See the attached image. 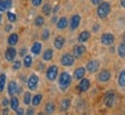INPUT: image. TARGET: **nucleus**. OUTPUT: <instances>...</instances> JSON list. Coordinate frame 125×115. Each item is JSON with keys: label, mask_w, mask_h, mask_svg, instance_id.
I'll list each match as a JSON object with an SVG mask.
<instances>
[{"label": "nucleus", "mask_w": 125, "mask_h": 115, "mask_svg": "<svg viewBox=\"0 0 125 115\" xmlns=\"http://www.w3.org/2000/svg\"><path fill=\"white\" fill-rule=\"evenodd\" d=\"M71 80H72V77L70 76L69 73H67V71L61 73L60 77H59V86H60V89L62 91L68 90V88L71 84Z\"/></svg>", "instance_id": "nucleus-1"}, {"label": "nucleus", "mask_w": 125, "mask_h": 115, "mask_svg": "<svg viewBox=\"0 0 125 115\" xmlns=\"http://www.w3.org/2000/svg\"><path fill=\"white\" fill-rule=\"evenodd\" d=\"M110 11H111V6L108 1H102L101 4L98 6V9H96V14L101 20L106 19L107 16L109 15Z\"/></svg>", "instance_id": "nucleus-2"}, {"label": "nucleus", "mask_w": 125, "mask_h": 115, "mask_svg": "<svg viewBox=\"0 0 125 115\" xmlns=\"http://www.w3.org/2000/svg\"><path fill=\"white\" fill-rule=\"evenodd\" d=\"M57 75H59V68H57V66L53 65V66H49L48 68H47V71H46V77H47V80H56Z\"/></svg>", "instance_id": "nucleus-3"}, {"label": "nucleus", "mask_w": 125, "mask_h": 115, "mask_svg": "<svg viewBox=\"0 0 125 115\" xmlns=\"http://www.w3.org/2000/svg\"><path fill=\"white\" fill-rule=\"evenodd\" d=\"M75 63V55L70 53H65L61 57V65L64 67H70Z\"/></svg>", "instance_id": "nucleus-4"}, {"label": "nucleus", "mask_w": 125, "mask_h": 115, "mask_svg": "<svg viewBox=\"0 0 125 115\" xmlns=\"http://www.w3.org/2000/svg\"><path fill=\"white\" fill-rule=\"evenodd\" d=\"M38 83H39V77L37 76L36 74H31L30 76H29V78H28V80H27L28 88H29V90H31V91L36 90Z\"/></svg>", "instance_id": "nucleus-5"}, {"label": "nucleus", "mask_w": 125, "mask_h": 115, "mask_svg": "<svg viewBox=\"0 0 125 115\" xmlns=\"http://www.w3.org/2000/svg\"><path fill=\"white\" fill-rule=\"evenodd\" d=\"M99 68H100V62L98 61V60H91V61L87 62L86 65V70L88 71V73H96L99 70Z\"/></svg>", "instance_id": "nucleus-6"}, {"label": "nucleus", "mask_w": 125, "mask_h": 115, "mask_svg": "<svg viewBox=\"0 0 125 115\" xmlns=\"http://www.w3.org/2000/svg\"><path fill=\"white\" fill-rule=\"evenodd\" d=\"M114 42H115V36L113 34L107 32V34H103L101 36V43L103 45H113Z\"/></svg>", "instance_id": "nucleus-7"}, {"label": "nucleus", "mask_w": 125, "mask_h": 115, "mask_svg": "<svg viewBox=\"0 0 125 115\" xmlns=\"http://www.w3.org/2000/svg\"><path fill=\"white\" fill-rule=\"evenodd\" d=\"M80 24V15L78 14H75V15H72L71 20H70V22H69V25H70V30H76L77 28L79 27Z\"/></svg>", "instance_id": "nucleus-8"}, {"label": "nucleus", "mask_w": 125, "mask_h": 115, "mask_svg": "<svg viewBox=\"0 0 125 115\" xmlns=\"http://www.w3.org/2000/svg\"><path fill=\"white\" fill-rule=\"evenodd\" d=\"M114 103H115V93L113 91L107 92L106 96H104V104H106V106L108 108L113 107Z\"/></svg>", "instance_id": "nucleus-9"}, {"label": "nucleus", "mask_w": 125, "mask_h": 115, "mask_svg": "<svg viewBox=\"0 0 125 115\" xmlns=\"http://www.w3.org/2000/svg\"><path fill=\"white\" fill-rule=\"evenodd\" d=\"M16 50L13 47V46H9L7 50H6V52H5V58H6V60L7 61H14L16 58Z\"/></svg>", "instance_id": "nucleus-10"}, {"label": "nucleus", "mask_w": 125, "mask_h": 115, "mask_svg": "<svg viewBox=\"0 0 125 115\" xmlns=\"http://www.w3.org/2000/svg\"><path fill=\"white\" fill-rule=\"evenodd\" d=\"M110 78H111V74H110V71L107 70V69L102 70V71L98 75V80L101 82V83H106V82H108Z\"/></svg>", "instance_id": "nucleus-11"}, {"label": "nucleus", "mask_w": 125, "mask_h": 115, "mask_svg": "<svg viewBox=\"0 0 125 115\" xmlns=\"http://www.w3.org/2000/svg\"><path fill=\"white\" fill-rule=\"evenodd\" d=\"M90 86H91V83H90V80L87 78H82L79 84H78V89H79L80 92H86L90 89Z\"/></svg>", "instance_id": "nucleus-12"}, {"label": "nucleus", "mask_w": 125, "mask_h": 115, "mask_svg": "<svg viewBox=\"0 0 125 115\" xmlns=\"http://www.w3.org/2000/svg\"><path fill=\"white\" fill-rule=\"evenodd\" d=\"M17 88H19V85L16 83L15 80H10L9 83H8V94L9 96H15L16 93H17Z\"/></svg>", "instance_id": "nucleus-13"}, {"label": "nucleus", "mask_w": 125, "mask_h": 115, "mask_svg": "<svg viewBox=\"0 0 125 115\" xmlns=\"http://www.w3.org/2000/svg\"><path fill=\"white\" fill-rule=\"evenodd\" d=\"M85 73H86V68H84V67H79V68H77L76 70H75V73H73V78L77 80H80L82 78H84Z\"/></svg>", "instance_id": "nucleus-14"}, {"label": "nucleus", "mask_w": 125, "mask_h": 115, "mask_svg": "<svg viewBox=\"0 0 125 115\" xmlns=\"http://www.w3.org/2000/svg\"><path fill=\"white\" fill-rule=\"evenodd\" d=\"M86 52V47L84 45H76L73 47V55L75 58H80Z\"/></svg>", "instance_id": "nucleus-15"}, {"label": "nucleus", "mask_w": 125, "mask_h": 115, "mask_svg": "<svg viewBox=\"0 0 125 115\" xmlns=\"http://www.w3.org/2000/svg\"><path fill=\"white\" fill-rule=\"evenodd\" d=\"M13 6V0H0V12H6Z\"/></svg>", "instance_id": "nucleus-16"}, {"label": "nucleus", "mask_w": 125, "mask_h": 115, "mask_svg": "<svg viewBox=\"0 0 125 115\" xmlns=\"http://www.w3.org/2000/svg\"><path fill=\"white\" fill-rule=\"evenodd\" d=\"M64 38L62 37V36H56L55 39H54V47L56 48V50H61L63 46H64Z\"/></svg>", "instance_id": "nucleus-17"}, {"label": "nucleus", "mask_w": 125, "mask_h": 115, "mask_svg": "<svg viewBox=\"0 0 125 115\" xmlns=\"http://www.w3.org/2000/svg\"><path fill=\"white\" fill-rule=\"evenodd\" d=\"M42 43L34 42L33 44H32V46H31V52H32V54H34V55H39L40 52H42Z\"/></svg>", "instance_id": "nucleus-18"}, {"label": "nucleus", "mask_w": 125, "mask_h": 115, "mask_svg": "<svg viewBox=\"0 0 125 115\" xmlns=\"http://www.w3.org/2000/svg\"><path fill=\"white\" fill-rule=\"evenodd\" d=\"M68 24H69L68 19L63 16V17L59 19V21L56 22V27H57V29H60V30H63V29H65V28L68 27Z\"/></svg>", "instance_id": "nucleus-19"}, {"label": "nucleus", "mask_w": 125, "mask_h": 115, "mask_svg": "<svg viewBox=\"0 0 125 115\" xmlns=\"http://www.w3.org/2000/svg\"><path fill=\"white\" fill-rule=\"evenodd\" d=\"M90 37H91L90 31L84 30V31H82V32L79 34V36H78V42L79 43H85V42H87V40L90 39Z\"/></svg>", "instance_id": "nucleus-20"}, {"label": "nucleus", "mask_w": 125, "mask_h": 115, "mask_svg": "<svg viewBox=\"0 0 125 115\" xmlns=\"http://www.w3.org/2000/svg\"><path fill=\"white\" fill-rule=\"evenodd\" d=\"M70 105H71V100L69 98H64V99L61 101V106H60V109L62 112H67L70 108Z\"/></svg>", "instance_id": "nucleus-21"}, {"label": "nucleus", "mask_w": 125, "mask_h": 115, "mask_svg": "<svg viewBox=\"0 0 125 115\" xmlns=\"http://www.w3.org/2000/svg\"><path fill=\"white\" fill-rule=\"evenodd\" d=\"M17 42H19V34H9V37H8L7 39V43L9 46H14L17 44Z\"/></svg>", "instance_id": "nucleus-22"}, {"label": "nucleus", "mask_w": 125, "mask_h": 115, "mask_svg": "<svg viewBox=\"0 0 125 115\" xmlns=\"http://www.w3.org/2000/svg\"><path fill=\"white\" fill-rule=\"evenodd\" d=\"M42 59H44V61H51L53 59V50L52 48H47L42 54Z\"/></svg>", "instance_id": "nucleus-23"}, {"label": "nucleus", "mask_w": 125, "mask_h": 115, "mask_svg": "<svg viewBox=\"0 0 125 115\" xmlns=\"http://www.w3.org/2000/svg\"><path fill=\"white\" fill-rule=\"evenodd\" d=\"M42 14L45 16H49L52 13H53V9H52V5L51 4H45L44 6H42Z\"/></svg>", "instance_id": "nucleus-24"}, {"label": "nucleus", "mask_w": 125, "mask_h": 115, "mask_svg": "<svg viewBox=\"0 0 125 115\" xmlns=\"http://www.w3.org/2000/svg\"><path fill=\"white\" fill-rule=\"evenodd\" d=\"M118 85L121 88H125V69H123L118 75Z\"/></svg>", "instance_id": "nucleus-25"}, {"label": "nucleus", "mask_w": 125, "mask_h": 115, "mask_svg": "<svg viewBox=\"0 0 125 115\" xmlns=\"http://www.w3.org/2000/svg\"><path fill=\"white\" fill-rule=\"evenodd\" d=\"M42 94H40V93H38V94H36V96H33V98H32V101H31V104L33 105L34 107L36 106H38V105H40V103H42Z\"/></svg>", "instance_id": "nucleus-26"}, {"label": "nucleus", "mask_w": 125, "mask_h": 115, "mask_svg": "<svg viewBox=\"0 0 125 115\" xmlns=\"http://www.w3.org/2000/svg\"><path fill=\"white\" fill-rule=\"evenodd\" d=\"M19 105H20V103H19V99L16 98V97H11V99H10V108L13 109V111H15L16 112V109L19 108Z\"/></svg>", "instance_id": "nucleus-27"}, {"label": "nucleus", "mask_w": 125, "mask_h": 115, "mask_svg": "<svg viewBox=\"0 0 125 115\" xmlns=\"http://www.w3.org/2000/svg\"><path fill=\"white\" fill-rule=\"evenodd\" d=\"M54 111H55V105H54V103H47L45 106V112L47 113V114H52V113H54Z\"/></svg>", "instance_id": "nucleus-28"}, {"label": "nucleus", "mask_w": 125, "mask_h": 115, "mask_svg": "<svg viewBox=\"0 0 125 115\" xmlns=\"http://www.w3.org/2000/svg\"><path fill=\"white\" fill-rule=\"evenodd\" d=\"M23 63H24L25 68H30L31 65H32V57L31 55H25L24 59H23Z\"/></svg>", "instance_id": "nucleus-29"}, {"label": "nucleus", "mask_w": 125, "mask_h": 115, "mask_svg": "<svg viewBox=\"0 0 125 115\" xmlns=\"http://www.w3.org/2000/svg\"><path fill=\"white\" fill-rule=\"evenodd\" d=\"M117 53L121 58H125V43L123 42L122 44H119L117 48Z\"/></svg>", "instance_id": "nucleus-30"}, {"label": "nucleus", "mask_w": 125, "mask_h": 115, "mask_svg": "<svg viewBox=\"0 0 125 115\" xmlns=\"http://www.w3.org/2000/svg\"><path fill=\"white\" fill-rule=\"evenodd\" d=\"M44 23H45V19H44L42 16L39 15L34 19V25H36V27H42Z\"/></svg>", "instance_id": "nucleus-31"}, {"label": "nucleus", "mask_w": 125, "mask_h": 115, "mask_svg": "<svg viewBox=\"0 0 125 115\" xmlns=\"http://www.w3.org/2000/svg\"><path fill=\"white\" fill-rule=\"evenodd\" d=\"M23 101L25 105H30L31 101H32V97H31V93L30 92H25L24 96H23Z\"/></svg>", "instance_id": "nucleus-32"}, {"label": "nucleus", "mask_w": 125, "mask_h": 115, "mask_svg": "<svg viewBox=\"0 0 125 115\" xmlns=\"http://www.w3.org/2000/svg\"><path fill=\"white\" fill-rule=\"evenodd\" d=\"M5 85H6V75H5V74H1V75H0V92L4 91Z\"/></svg>", "instance_id": "nucleus-33"}, {"label": "nucleus", "mask_w": 125, "mask_h": 115, "mask_svg": "<svg viewBox=\"0 0 125 115\" xmlns=\"http://www.w3.org/2000/svg\"><path fill=\"white\" fill-rule=\"evenodd\" d=\"M49 30L48 29H44L42 30V40H47V39L49 38Z\"/></svg>", "instance_id": "nucleus-34"}, {"label": "nucleus", "mask_w": 125, "mask_h": 115, "mask_svg": "<svg viewBox=\"0 0 125 115\" xmlns=\"http://www.w3.org/2000/svg\"><path fill=\"white\" fill-rule=\"evenodd\" d=\"M7 19H8V21L9 22H15L16 21V15L14 14V13H11V12H8L7 13Z\"/></svg>", "instance_id": "nucleus-35"}, {"label": "nucleus", "mask_w": 125, "mask_h": 115, "mask_svg": "<svg viewBox=\"0 0 125 115\" xmlns=\"http://www.w3.org/2000/svg\"><path fill=\"white\" fill-rule=\"evenodd\" d=\"M21 66H22V62L20 60H14V63H13V69L14 70H19L21 68Z\"/></svg>", "instance_id": "nucleus-36"}, {"label": "nucleus", "mask_w": 125, "mask_h": 115, "mask_svg": "<svg viewBox=\"0 0 125 115\" xmlns=\"http://www.w3.org/2000/svg\"><path fill=\"white\" fill-rule=\"evenodd\" d=\"M42 2V0H31V4L33 5L34 7H38V6H40Z\"/></svg>", "instance_id": "nucleus-37"}, {"label": "nucleus", "mask_w": 125, "mask_h": 115, "mask_svg": "<svg viewBox=\"0 0 125 115\" xmlns=\"http://www.w3.org/2000/svg\"><path fill=\"white\" fill-rule=\"evenodd\" d=\"M102 1H103V0H91V2L93 5H95V6H99V5L101 4Z\"/></svg>", "instance_id": "nucleus-38"}, {"label": "nucleus", "mask_w": 125, "mask_h": 115, "mask_svg": "<svg viewBox=\"0 0 125 115\" xmlns=\"http://www.w3.org/2000/svg\"><path fill=\"white\" fill-rule=\"evenodd\" d=\"M11 29H13V25H11L10 23H9V24H7V25L5 27V31H6V32H9Z\"/></svg>", "instance_id": "nucleus-39"}, {"label": "nucleus", "mask_w": 125, "mask_h": 115, "mask_svg": "<svg viewBox=\"0 0 125 115\" xmlns=\"http://www.w3.org/2000/svg\"><path fill=\"white\" fill-rule=\"evenodd\" d=\"M25 53H27V48L23 47L22 50H21V52H20V55H21V57H25Z\"/></svg>", "instance_id": "nucleus-40"}, {"label": "nucleus", "mask_w": 125, "mask_h": 115, "mask_svg": "<svg viewBox=\"0 0 125 115\" xmlns=\"http://www.w3.org/2000/svg\"><path fill=\"white\" fill-rule=\"evenodd\" d=\"M16 114H20V115H22V114H24V109L23 108H17L16 109Z\"/></svg>", "instance_id": "nucleus-41"}, {"label": "nucleus", "mask_w": 125, "mask_h": 115, "mask_svg": "<svg viewBox=\"0 0 125 115\" xmlns=\"http://www.w3.org/2000/svg\"><path fill=\"white\" fill-rule=\"evenodd\" d=\"M59 9H60V6H59V5H56V6L53 8V14H56L57 12H59Z\"/></svg>", "instance_id": "nucleus-42"}, {"label": "nucleus", "mask_w": 125, "mask_h": 115, "mask_svg": "<svg viewBox=\"0 0 125 115\" xmlns=\"http://www.w3.org/2000/svg\"><path fill=\"white\" fill-rule=\"evenodd\" d=\"M27 114H29V115H32V114H34V111H33V109H32V108H28Z\"/></svg>", "instance_id": "nucleus-43"}, {"label": "nucleus", "mask_w": 125, "mask_h": 115, "mask_svg": "<svg viewBox=\"0 0 125 115\" xmlns=\"http://www.w3.org/2000/svg\"><path fill=\"white\" fill-rule=\"evenodd\" d=\"M99 28H100V25H99L98 23H96V24H94V25H93V31H94V32H96V31L99 30Z\"/></svg>", "instance_id": "nucleus-44"}, {"label": "nucleus", "mask_w": 125, "mask_h": 115, "mask_svg": "<svg viewBox=\"0 0 125 115\" xmlns=\"http://www.w3.org/2000/svg\"><path fill=\"white\" fill-rule=\"evenodd\" d=\"M2 105H4V106H8V105H10V103H9L7 99H4L2 100Z\"/></svg>", "instance_id": "nucleus-45"}, {"label": "nucleus", "mask_w": 125, "mask_h": 115, "mask_svg": "<svg viewBox=\"0 0 125 115\" xmlns=\"http://www.w3.org/2000/svg\"><path fill=\"white\" fill-rule=\"evenodd\" d=\"M57 21H59V20H57V17H56V16H54L53 19H52V22H53V23H56Z\"/></svg>", "instance_id": "nucleus-46"}, {"label": "nucleus", "mask_w": 125, "mask_h": 115, "mask_svg": "<svg viewBox=\"0 0 125 115\" xmlns=\"http://www.w3.org/2000/svg\"><path fill=\"white\" fill-rule=\"evenodd\" d=\"M17 93H22V88H21V86H19V88H17Z\"/></svg>", "instance_id": "nucleus-47"}, {"label": "nucleus", "mask_w": 125, "mask_h": 115, "mask_svg": "<svg viewBox=\"0 0 125 115\" xmlns=\"http://www.w3.org/2000/svg\"><path fill=\"white\" fill-rule=\"evenodd\" d=\"M121 5H122V7L125 8V0H121Z\"/></svg>", "instance_id": "nucleus-48"}, {"label": "nucleus", "mask_w": 125, "mask_h": 115, "mask_svg": "<svg viewBox=\"0 0 125 115\" xmlns=\"http://www.w3.org/2000/svg\"><path fill=\"white\" fill-rule=\"evenodd\" d=\"M2 113H4V114H7V113H8V109H7V108H6V109H4V112H2Z\"/></svg>", "instance_id": "nucleus-49"}, {"label": "nucleus", "mask_w": 125, "mask_h": 115, "mask_svg": "<svg viewBox=\"0 0 125 115\" xmlns=\"http://www.w3.org/2000/svg\"><path fill=\"white\" fill-rule=\"evenodd\" d=\"M1 21H2V15H1V12H0V23H1Z\"/></svg>", "instance_id": "nucleus-50"}, {"label": "nucleus", "mask_w": 125, "mask_h": 115, "mask_svg": "<svg viewBox=\"0 0 125 115\" xmlns=\"http://www.w3.org/2000/svg\"><path fill=\"white\" fill-rule=\"evenodd\" d=\"M123 42L125 43V32H124V34H123Z\"/></svg>", "instance_id": "nucleus-51"}]
</instances>
